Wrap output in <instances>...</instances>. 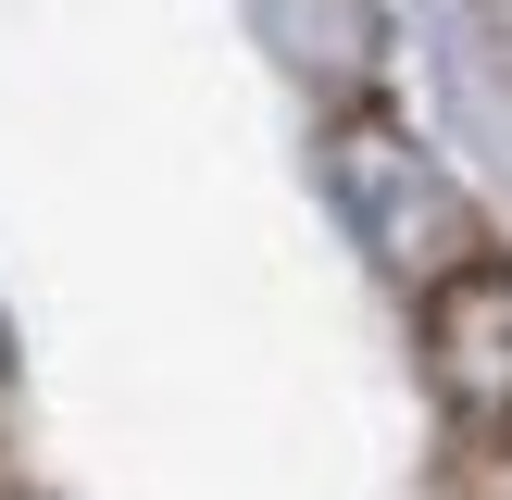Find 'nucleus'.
Here are the masks:
<instances>
[{
  "mask_svg": "<svg viewBox=\"0 0 512 500\" xmlns=\"http://www.w3.org/2000/svg\"><path fill=\"white\" fill-rule=\"evenodd\" d=\"M250 25L325 100H375V75H388V0H250Z\"/></svg>",
  "mask_w": 512,
  "mask_h": 500,
  "instance_id": "obj_3",
  "label": "nucleus"
},
{
  "mask_svg": "<svg viewBox=\"0 0 512 500\" xmlns=\"http://www.w3.org/2000/svg\"><path fill=\"white\" fill-rule=\"evenodd\" d=\"M0 388H13V313H0Z\"/></svg>",
  "mask_w": 512,
  "mask_h": 500,
  "instance_id": "obj_4",
  "label": "nucleus"
},
{
  "mask_svg": "<svg viewBox=\"0 0 512 500\" xmlns=\"http://www.w3.org/2000/svg\"><path fill=\"white\" fill-rule=\"evenodd\" d=\"M313 188H325V213H338V238L363 250L400 300H425L450 263L488 250L463 175H450L388 100H325V125H313Z\"/></svg>",
  "mask_w": 512,
  "mask_h": 500,
  "instance_id": "obj_1",
  "label": "nucleus"
},
{
  "mask_svg": "<svg viewBox=\"0 0 512 500\" xmlns=\"http://www.w3.org/2000/svg\"><path fill=\"white\" fill-rule=\"evenodd\" d=\"M0 500H50V488H0Z\"/></svg>",
  "mask_w": 512,
  "mask_h": 500,
  "instance_id": "obj_5",
  "label": "nucleus"
},
{
  "mask_svg": "<svg viewBox=\"0 0 512 500\" xmlns=\"http://www.w3.org/2000/svg\"><path fill=\"white\" fill-rule=\"evenodd\" d=\"M413 350H425V400L450 413V438L512 450V250L500 238L413 300Z\"/></svg>",
  "mask_w": 512,
  "mask_h": 500,
  "instance_id": "obj_2",
  "label": "nucleus"
}]
</instances>
